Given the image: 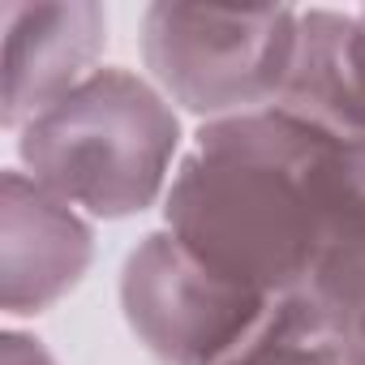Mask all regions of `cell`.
<instances>
[{"label": "cell", "instance_id": "1", "mask_svg": "<svg viewBox=\"0 0 365 365\" xmlns=\"http://www.w3.org/2000/svg\"><path fill=\"white\" fill-rule=\"evenodd\" d=\"M322 133L279 108L198 125L172 172L163 228L232 284L297 292L322 250Z\"/></svg>", "mask_w": 365, "mask_h": 365}, {"label": "cell", "instance_id": "4", "mask_svg": "<svg viewBox=\"0 0 365 365\" xmlns=\"http://www.w3.org/2000/svg\"><path fill=\"white\" fill-rule=\"evenodd\" d=\"M271 297L224 279L168 228L146 232L120 267V314L155 365H220Z\"/></svg>", "mask_w": 365, "mask_h": 365}, {"label": "cell", "instance_id": "2", "mask_svg": "<svg viewBox=\"0 0 365 365\" xmlns=\"http://www.w3.org/2000/svg\"><path fill=\"white\" fill-rule=\"evenodd\" d=\"M18 168L91 224L163 207L185 155L180 112L138 69L103 65L18 133Z\"/></svg>", "mask_w": 365, "mask_h": 365}, {"label": "cell", "instance_id": "5", "mask_svg": "<svg viewBox=\"0 0 365 365\" xmlns=\"http://www.w3.org/2000/svg\"><path fill=\"white\" fill-rule=\"evenodd\" d=\"M95 258V224L22 168L0 180V309L35 318L69 297Z\"/></svg>", "mask_w": 365, "mask_h": 365}, {"label": "cell", "instance_id": "13", "mask_svg": "<svg viewBox=\"0 0 365 365\" xmlns=\"http://www.w3.org/2000/svg\"><path fill=\"white\" fill-rule=\"evenodd\" d=\"M356 14H361V18H365V5H361V9H356Z\"/></svg>", "mask_w": 365, "mask_h": 365}, {"label": "cell", "instance_id": "3", "mask_svg": "<svg viewBox=\"0 0 365 365\" xmlns=\"http://www.w3.org/2000/svg\"><path fill=\"white\" fill-rule=\"evenodd\" d=\"M301 9L150 5L142 14L146 78L198 125L271 112L288 86Z\"/></svg>", "mask_w": 365, "mask_h": 365}, {"label": "cell", "instance_id": "6", "mask_svg": "<svg viewBox=\"0 0 365 365\" xmlns=\"http://www.w3.org/2000/svg\"><path fill=\"white\" fill-rule=\"evenodd\" d=\"M108 48V14L91 0L69 5H5V91L0 125L18 133L91 73Z\"/></svg>", "mask_w": 365, "mask_h": 365}, {"label": "cell", "instance_id": "11", "mask_svg": "<svg viewBox=\"0 0 365 365\" xmlns=\"http://www.w3.org/2000/svg\"><path fill=\"white\" fill-rule=\"evenodd\" d=\"M348 365H365V344H352V352H348Z\"/></svg>", "mask_w": 365, "mask_h": 365}, {"label": "cell", "instance_id": "10", "mask_svg": "<svg viewBox=\"0 0 365 365\" xmlns=\"http://www.w3.org/2000/svg\"><path fill=\"white\" fill-rule=\"evenodd\" d=\"M0 365H61V361L35 331L5 327V335H0Z\"/></svg>", "mask_w": 365, "mask_h": 365}, {"label": "cell", "instance_id": "7", "mask_svg": "<svg viewBox=\"0 0 365 365\" xmlns=\"http://www.w3.org/2000/svg\"><path fill=\"white\" fill-rule=\"evenodd\" d=\"M275 108L322 138H365V18L356 9H301L292 73Z\"/></svg>", "mask_w": 365, "mask_h": 365}, {"label": "cell", "instance_id": "9", "mask_svg": "<svg viewBox=\"0 0 365 365\" xmlns=\"http://www.w3.org/2000/svg\"><path fill=\"white\" fill-rule=\"evenodd\" d=\"M348 352L352 339L305 292H284L220 365H348Z\"/></svg>", "mask_w": 365, "mask_h": 365}, {"label": "cell", "instance_id": "12", "mask_svg": "<svg viewBox=\"0 0 365 365\" xmlns=\"http://www.w3.org/2000/svg\"><path fill=\"white\" fill-rule=\"evenodd\" d=\"M356 344H365V314H361V327H356Z\"/></svg>", "mask_w": 365, "mask_h": 365}, {"label": "cell", "instance_id": "8", "mask_svg": "<svg viewBox=\"0 0 365 365\" xmlns=\"http://www.w3.org/2000/svg\"><path fill=\"white\" fill-rule=\"evenodd\" d=\"M322 250L305 292L352 344L365 314V138H327L318 155Z\"/></svg>", "mask_w": 365, "mask_h": 365}]
</instances>
